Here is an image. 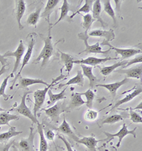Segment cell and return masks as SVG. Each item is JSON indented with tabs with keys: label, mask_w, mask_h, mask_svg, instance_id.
<instances>
[{
	"label": "cell",
	"mask_w": 142,
	"mask_h": 151,
	"mask_svg": "<svg viewBox=\"0 0 142 151\" xmlns=\"http://www.w3.org/2000/svg\"><path fill=\"white\" fill-rule=\"evenodd\" d=\"M48 36L44 37L41 36V38L44 42V46L42 49L41 52H40L38 57L35 60L34 63H38L39 61L42 60L41 66L43 67L47 64L50 58L53 55L54 53V46L52 43V37L50 36V28L48 31Z\"/></svg>",
	"instance_id": "obj_1"
},
{
	"label": "cell",
	"mask_w": 142,
	"mask_h": 151,
	"mask_svg": "<svg viewBox=\"0 0 142 151\" xmlns=\"http://www.w3.org/2000/svg\"><path fill=\"white\" fill-rule=\"evenodd\" d=\"M66 78V76H62L61 75L60 77H58L57 79H56L55 80L52 82L51 84H50L48 86H47L46 87L43 89H37L34 94V109H33V114L34 115L35 117L37 118V113L38 111L41 109L42 106L43 105L44 103L45 96H46L47 93H48L49 89L51 88L54 85V82L58 81L59 80H61V78Z\"/></svg>",
	"instance_id": "obj_2"
},
{
	"label": "cell",
	"mask_w": 142,
	"mask_h": 151,
	"mask_svg": "<svg viewBox=\"0 0 142 151\" xmlns=\"http://www.w3.org/2000/svg\"><path fill=\"white\" fill-rule=\"evenodd\" d=\"M79 39L82 40L85 45V49L84 50H82V52H80V53H82V52H86L87 54H90V53H94V54H102V55H106V57H108L110 55V52L111 51L110 49H108L107 50H103L102 48L100 43L99 42H97L94 45H89L88 44V38L89 36L88 33L86 31L82 33H80L78 35Z\"/></svg>",
	"instance_id": "obj_3"
},
{
	"label": "cell",
	"mask_w": 142,
	"mask_h": 151,
	"mask_svg": "<svg viewBox=\"0 0 142 151\" xmlns=\"http://www.w3.org/2000/svg\"><path fill=\"white\" fill-rule=\"evenodd\" d=\"M136 128L134 129V130H129L128 129L127 124H126L125 123H124L123 126H122V127L121 128V129L116 133H110L106 132V131L103 132V133L107 136V138H105V139H102V141H105L106 143H109V142L111 141L114 138H115V137H118L119 141L116 145V146L117 147H120L121 143H122V139H123L124 137L128 136V135H133V136H134V138H136Z\"/></svg>",
	"instance_id": "obj_4"
},
{
	"label": "cell",
	"mask_w": 142,
	"mask_h": 151,
	"mask_svg": "<svg viewBox=\"0 0 142 151\" xmlns=\"http://www.w3.org/2000/svg\"><path fill=\"white\" fill-rule=\"evenodd\" d=\"M35 43H36V34L35 33H32V34H29L28 36V47H27V50H26V53L24 54V58H23L22 60V67L20 68V71L19 72L18 75H17L16 78L14 80V81L12 82V86L11 87V89L13 88L14 85V83L17 80V79L19 78V76H21V73H22L23 69L24 68L26 65L28 64L30 60L31 55H32L33 53V50H34V48L35 45Z\"/></svg>",
	"instance_id": "obj_5"
},
{
	"label": "cell",
	"mask_w": 142,
	"mask_h": 151,
	"mask_svg": "<svg viewBox=\"0 0 142 151\" xmlns=\"http://www.w3.org/2000/svg\"><path fill=\"white\" fill-rule=\"evenodd\" d=\"M31 92V91H29V90H26L24 92V95H23L22 97V101H21L20 104H19L17 108L14 109V111L18 112V113L20 114H22L24 116L26 117V118L30 119L31 122H32L33 124H39V122H38L37 118L34 116V115L33 114V113L31 112L30 109L27 106V105H26V96H27L28 94Z\"/></svg>",
	"instance_id": "obj_6"
},
{
	"label": "cell",
	"mask_w": 142,
	"mask_h": 151,
	"mask_svg": "<svg viewBox=\"0 0 142 151\" xmlns=\"http://www.w3.org/2000/svg\"><path fill=\"white\" fill-rule=\"evenodd\" d=\"M26 50V47L24 45V43H23L22 40H21L20 43H19V46L17 47V48L16 49L15 51H7L5 52L4 54V58H8V57H14L16 58L15 63H14V69L12 70V73L10 74V77L13 76L14 74L17 73V70L19 69V65H20V62L21 60H22L23 55H24V52H25Z\"/></svg>",
	"instance_id": "obj_7"
},
{
	"label": "cell",
	"mask_w": 142,
	"mask_h": 151,
	"mask_svg": "<svg viewBox=\"0 0 142 151\" xmlns=\"http://www.w3.org/2000/svg\"><path fill=\"white\" fill-rule=\"evenodd\" d=\"M66 110V108L64 106V104L63 102H60V101H58L55 104L48 109H43L45 114L48 116V117H50L52 122L55 123V124H58L59 122L60 115L65 112Z\"/></svg>",
	"instance_id": "obj_8"
},
{
	"label": "cell",
	"mask_w": 142,
	"mask_h": 151,
	"mask_svg": "<svg viewBox=\"0 0 142 151\" xmlns=\"http://www.w3.org/2000/svg\"><path fill=\"white\" fill-rule=\"evenodd\" d=\"M100 45H107V46L110 47V50H114L117 52V54L122 56V60H124L126 59L130 58L131 57L138 55V54H141V50H140V49L116 48V47L112 45L109 42L105 41L100 43Z\"/></svg>",
	"instance_id": "obj_9"
},
{
	"label": "cell",
	"mask_w": 142,
	"mask_h": 151,
	"mask_svg": "<svg viewBox=\"0 0 142 151\" xmlns=\"http://www.w3.org/2000/svg\"><path fill=\"white\" fill-rule=\"evenodd\" d=\"M35 134L34 133L33 126L30 128V134L27 138H23L16 144L17 147H19L23 151H34V139Z\"/></svg>",
	"instance_id": "obj_10"
},
{
	"label": "cell",
	"mask_w": 142,
	"mask_h": 151,
	"mask_svg": "<svg viewBox=\"0 0 142 151\" xmlns=\"http://www.w3.org/2000/svg\"><path fill=\"white\" fill-rule=\"evenodd\" d=\"M119 59V58H110L106 57L105 58H99L96 57H88L85 59H82L80 60H74L73 63L75 64H80V65H90L97 66L98 65H100L102 63L107 62L108 60H114Z\"/></svg>",
	"instance_id": "obj_11"
},
{
	"label": "cell",
	"mask_w": 142,
	"mask_h": 151,
	"mask_svg": "<svg viewBox=\"0 0 142 151\" xmlns=\"http://www.w3.org/2000/svg\"><path fill=\"white\" fill-rule=\"evenodd\" d=\"M129 79L127 78H124L122 81H119L114 82V83H110V84H97L95 85V87H103V88H105L107 89L109 92H110L112 97H115V96L117 95V90L120 88L122 86H123L125 84H127L129 82Z\"/></svg>",
	"instance_id": "obj_12"
},
{
	"label": "cell",
	"mask_w": 142,
	"mask_h": 151,
	"mask_svg": "<svg viewBox=\"0 0 142 151\" xmlns=\"http://www.w3.org/2000/svg\"><path fill=\"white\" fill-rule=\"evenodd\" d=\"M26 9V6L24 0L15 1V17L17 19V23H18L19 30H22L24 28L22 24V19L25 13Z\"/></svg>",
	"instance_id": "obj_13"
},
{
	"label": "cell",
	"mask_w": 142,
	"mask_h": 151,
	"mask_svg": "<svg viewBox=\"0 0 142 151\" xmlns=\"http://www.w3.org/2000/svg\"><path fill=\"white\" fill-rule=\"evenodd\" d=\"M142 65H136L132 67L131 68H128V69H122L118 70L120 73L125 74L127 75L126 78H134L137 79V80H141L142 77Z\"/></svg>",
	"instance_id": "obj_14"
},
{
	"label": "cell",
	"mask_w": 142,
	"mask_h": 151,
	"mask_svg": "<svg viewBox=\"0 0 142 151\" xmlns=\"http://www.w3.org/2000/svg\"><path fill=\"white\" fill-rule=\"evenodd\" d=\"M102 141V139L97 140L94 136H88L79 138L76 143L84 145L88 150H90V151H97V143Z\"/></svg>",
	"instance_id": "obj_15"
},
{
	"label": "cell",
	"mask_w": 142,
	"mask_h": 151,
	"mask_svg": "<svg viewBox=\"0 0 142 151\" xmlns=\"http://www.w3.org/2000/svg\"><path fill=\"white\" fill-rule=\"evenodd\" d=\"M88 36L93 37H102V38H105V41L107 42L113 41L115 38V34L112 29L109 30V31L102 29L92 30L90 32H89Z\"/></svg>",
	"instance_id": "obj_16"
},
{
	"label": "cell",
	"mask_w": 142,
	"mask_h": 151,
	"mask_svg": "<svg viewBox=\"0 0 142 151\" xmlns=\"http://www.w3.org/2000/svg\"><path fill=\"white\" fill-rule=\"evenodd\" d=\"M81 66L82 73H83V76L87 77V79L89 80V82H90V87L91 89L94 88V87H95V85H97V83L99 82V80H98L97 77L93 74V72H92V70H93V67L91 66H87L85 65H80Z\"/></svg>",
	"instance_id": "obj_17"
},
{
	"label": "cell",
	"mask_w": 142,
	"mask_h": 151,
	"mask_svg": "<svg viewBox=\"0 0 142 151\" xmlns=\"http://www.w3.org/2000/svg\"><path fill=\"white\" fill-rule=\"evenodd\" d=\"M92 18L94 21H97L101 24L103 28H105L107 26V24L103 21L102 18L101 17V12H102V5L101 1L99 0H96L93 2L92 7Z\"/></svg>",
	"instance_id": "obj_18"
},
{
	"label": "cell",
	"mask_w": 142,
	"mask_h": 151,
	"mask_svg": "<svg viewBox=\"0 0 142 151\" xmlns=\"http://www.w3.org/2000/svg\"><path fill=\"white\" fill-rule=\"evenodd\" d=\"M55 130H56V131H58V132H60L61 133H63V134L66 135V136H69L70 138H72V139L75 142L79 139L78 137L75 134L73 131H72L71 126H70L69 124L67 122L66 118L63 119V122L62 124H61L60 126L56 128V129H55Z\"/></svg>",
	"instance_id": "obj_19"
},
{
	"label": "cell",
	"mask_w": 142,
	"mask_h": 151,
	"mask_svg": "<svg viewBox=\"0 0 142 151\" xmlns=\"http://www.w3.org/2000/svg\"><path fill=\"white\" fill-rule=\"evenodd\" d=\"M60 2L59 0H48L47 1L46 5L44 9V11L41 14V17L45 19L48 23H50V14L54 12V9Z\"/></svg>",
	"instance_id": "obj_20"
},
{
	"label": "cell",
	"mask_w": 142,
	"mask_h": 151,
	"mask_svg": "<svg viewBox=\"0 0 142 151\" xmlns=\"http://www.w3.org/2000/svg\"><path fill=\"white\" fill-rule=\"evenodd\" d=\"M134 90L132 92L130 93V94H127V95L124 98H123V99L118 100V101L115 103V106L112 107V109H115V108H117V107L121 106V105L124 104L129 102V101H131L132 99H134L136 96H138L142 92V89L141 87H138V88H137V87H134Z\"/></svg>",
	"instance_id": "obj_21"
},
{
	"label": "cell",
	"mask_w": 142,
	"mask_h": 151,
	"mask_svg": "<svg viewBox=\"0 0 142 151\" xmlns=\"http://www.w3.org/2000/svg\"><path fill=\"white\" fill-rule=\"evenodd\" d=\"M36 84H43L45 86H48L50 84L47 83L41 79H33V78H20L19 79V88L27 89L28 87Z\"/></svg>",
	"instance_id": "obj_22"
},
{
	"label": "cell",
	"mask_w": 142,
	"mask_h": 151,
	"mask_svg": "<svg viewBox=\"0 0 142 151\" xmlns=\"http://www.w3.org/2000/svg\"><path fill=\"white\" fill-rule=\"evenodd\" d=\"M128 62V60H121V61H119V62H117V63H115V64L112 65H110V66H105V67H100L99 68V70H100V73L102 74V75H104L105 77H107L108 76V75H110V74L113 73L114 71H115V70L117 69V68H120V67H122L123 66L124 67L127 65V63Z\"/></svg>",
	"instance_id": "obj_23"
},
{
	"label": "cell",
	"mask_w": 142,
	"mask_h": 151,
	"mask_svg": "<svg viewBox=\"0 0 142 151\" xmlns=\"http://www.w3.org/2000/svg\"><path fill=\"white\" fill-rule=\"evenodd\" d=\"M84 82H85V79H84V76L82 75V73L81 70H78L77 75H75L74 78H71V80L65 84H60L58 86V88H62L63 87L65 86H68L71 85H77L80 86V87H83Z\"/></svg>",
	"instance_id": "obj_24"
},
{
	"label": "cell",
	"mask_w": 142,
	"mask_h": 151,
	"mask_svg": "<svg viewBox=\"0 0 142 151\" xmlns=\"http://www.w3.org/2000/svg\"><path fill=\"white\" fill-rule=\"evenodd\" d=\"M66 88H64L63 90L61 91L58 94H53L51 90V88L49 89L48 92L47 94H48L49 97V101H48V105L49 106H53L54 104H56L58 101H61V100L66 99Z\"/></svg>",
	"instance_id": "obj_25"
},
{
	"label": "cell",
	"mask_w": 142,
	"mask_h": 151,
	"mask_svg": "<svg viewBox=\"0 0 142 151\" xmlns=\"http://www.w3.org/2000/svg\"><path fill=\"white\" fill-rule=\"evenodd\" d=\"M37 133L39 134L40 137L39 151H48V144L44 136V133H43V126L40 123L37 124Z\"/></svg>",
	"instance_id": "obj_26"
},
{
	"label": "cell",
	"mask_w": 142,
	"mask_h": 151,
	"mask_svg": "<svg viewBox=\"0 0 142 151\" xmlns=\"http://www.w3.org/2000/svg\"><path fill=\"white\" fill-rule=\"evenodd\" d=\"M85 104V101L82 98V95L80 94V93L73 92L71 95V102H70V105L68 106V108L72 109L81 106Z\"/></svg>",
	"instance_id": "obj_27"
},
{
	"label": "cell",
	"mask_w": 142,
	"mask_h": 151,
	"mask_svg": "<svg viewBox=\"0 0 142 151\" xmlns=\"http://www.w3.org/2000/svg\"><path fill=\"white\" fill-rule=\"evenodd\" d=\"M22 133V131H17V129H16V127H14V126H10V129H9L8 131L0 133V143H2L5 141H7L10 138L18 136V135L21 134Z\"/></svg>",
	"instance_id": "obj_28"
},
{
	"label": "cell",
	"mask_w": 142,
	"mask_h": 151,
	"mask_svg": "<svg viewBox=\"0 0 142 151\" xmlns=\"http://www.w3.org/2000/svg\"><path fill=\"white\" fill-rule=\"evenodd\" d=\"M61 53V61L63 63L65 67H66V69L67 70L68 73L69 74L71 72V70H73V58L72 57L71 55H70L69 54L65 53V52H63L60 51Z\"/></svg>",
	"instance_id": "obj_29"
},
{
	"label": "cell",
	"mask_w": 142,
	"mask_h": 151,
	"mask_svg": "<svg viewBox=\"0 0 142 151\" xmlns=\"http://www.w3.org/2000/svg\"><path fill=\"white\" fill-rule=\"evenodd\" d=\"M19 119V117L17 115L11 114L4 111L1 114H0V126L7 125L10 127L11 126L9 125V122L11 121L17 120Z\"/></svg>",
	"instance_id": "obj_30"
},
{
	"label": "cell",
	"mask_w": 142,
	"mask_h": 151,
	"mask_svg": "<svg viewBox=\"0 0 142 151\" xmlns=\"http://www.w3.org/2000/svg\"><path fill=\"white\" fill-rule=\"evenodd\" d=\"M42 7L40 6L39 8L36 9V10L32 13L29 14V17L27 18V24L31 26H34L36 27V25H37L38 20H39L40 17H41V12Z\"/></svg>",
	"instance_id": "obj_31"
},
{
	"label": "cell",
	"mask_w": 142,
	"mask_h": 151,
	"mask_svg": "<svg viewBox=\"0 0 142 151\" xmlns=\"http://www.w3.org/2000/svg\"><path fill=\"white\" fill-rule=\"evenodd\" d=\"M104 2V11L106 12L107 14L110 16L111 18L113 19L114 24H115V27H117V18L116 14H115V9L112 8L111 5V1L110 0H106V1H103Z\"/></svg>",
	"instance_id": "obj_32"
},
{
	"label": "cell",
	"mask_w": 142,
	"mask_h": 151,
	"mask_svg": "<svg viewBox=\"0 0 142 151\" xmlns=\"http://www.w3.org/2000/svg\"><path fill=\"white\" fill-rule=\"evenodd\" d=\"M85 4L79 9L78 10H77L75 13L73 14V15L70 17V18L73 19L75 16H76V14L80 13H85V14H90V12L91 10H92V4H93L94 1H90V0H85Z\"/></svg>",
	"instance_id": "obj_33"
},
{
	"label": "cell",
	"mask_w": 142,
	"mask_h": 151,
	"mask_svg": "<svg viewBox=\"0 0 142 151\" xmlns=\"http://www.w3.org/2000/svg\"><path fill=\"white\" fill-rule=\"evenodd\" d=\"M81 95H84L86 97V101H85V104H86L87 108L90 109H92V106H93V101L94 96H95V94L93 91L91 89H87V91H85V92L80 93Z\"/></svg>",
	"instance_id": "obj_34"
},
{
	"label": "cell",
	"mask_w": 142,
	"mask_h": 151,
	"mask_svg": "<svg viewBox=\"0 0 142 151\" xmlns=\"http://www.w3.org/2000/svg\"><path fill=\"white\" fill-rule=\"evenodd\" d=\"M71 7H70V5L68 4V1L67 0H63V5L61 7V14L60 17H59L58 20L56 22V24H54V26H56V24H58L59 22H61L62 20L66 19V17L68 16V12L71 11Z\"/></svg>",
	"instance_id": "obj_35"
},
{
	"label": "cell",
	"mask_w": 142,
	"mask_h": 151,
	"mask_svg": "<svg viewBox=\"0 0 142 151\" xmlns=\"http://www.w3.org/2000/svg\"><path fill=\"white\" fill-rule=\"evenodd\" d=\"M124 118L122 115L120 114H114L110 116L107 117L102 122V124H114L117 122H120L121 121H123Z\"/></svg>",
	"instance_id": "obj_36"
},
{
	"label": "cell",
	"mask_w": 142,
	"mask_h": 151,
	"mask_svg": "<svg viewBox=\"0 0 142 151\" xmlns=\"http://www.w3.org/2000/svg\"><path fill=\"white\" fill-rule=\"evenodd\" d=\"M82 19H83V22L82 23V25L85 30V31L87 32L88 30L90 29V26H92V23L94 22V20L92 18V15L90 14H87L86 15H82Z\"/></svg>",
	"instance_id": "obj_37"
},
{
	"label": "cell",
	"mask_w": 142,
	"mask_h": 151,
	"mask_svg": "<svg viewBox=\"0 0 142 151\" xmlns=\"http://www.w3.org/2000/svg\"><path fill=\"white\" fill-rule=\"evenodd\" d=\"M121 110H129V116H130L131 121L134 124H141L142 123V117L137 112L132 111L129 109H121Z\"/></svg>",
	"instance_id": "obj_38"
},
{
	"label": "cell",
	"mask_w": 142,
	"mask_h": 151,
	"mask_svg": "<svg viewBox=\"0 0 142 151\" xmlns=\"http://www.w3.org/2000/svg\"><path fill=\"white\" fill-rule=\"evenodd\" d=\"M98 114H99V111H97L89 109L85 113V119L87 122H94V121H95L97 119Z\"/></svg>",
	"instance_id": "obj_39"
},
{
	"label": "cell",
	"mask_w": 142,
	"mask_h": 151,
	"mask_svg": "<svg viewBox=\"0 0 142 151\" xmlns=\"http://www.w3.org/2000/svg\"><path fill=\"white\" fill-rule=\"evenodd\" d=\"M9 78H11L10 75L6 77V78L3 80L2 83H1V86H0V97H1V96H3L5 100H6L9 97V95H7V94H6V93H5V89H6V86L8 85V80Z\"/></svg>",
	"instance_id": "obj_40"
},
{
	"label": "cell",
	"mask_w": 142,
	"mask_h": 151,
	"mask_svg": "<svg viewBox=\"0 0 142 151\" xmlns=\"http://www.w3.org/2000/svg\"><path fill=\"white\" fill-rule=\"evenodd\" d=\"M43 133H44V136L45 139L53 141L55 138V133L52 131V130L47 129V128H43Z\"/></svg>",
	"instance_id": "obj_41"
},
{
	"label": "cell",
	"mask_w": 142,
	"mask_h": 151,
	"mask_svg": "<svg viewBox=\"0 0 142 151\" xmlns=\"http://www.w3.org/2000/svg\"><path fill=\"white\" fill-rule=\"evenodd\" d=\"M141 62H142V55H141V54H140V55H138L137 56H136L134 58L131 59V60H128L127 65L124 67V68H127V67H128V66L132 65L135 64V63H141Z\"/></svg>",
	"instance_id": "obj_42"
},
{
	"label": "cell",
	"mask_w": 142,
	"mask_h": 151,
	"mask_svg": "<svg viewBox=\"0 0 142 151\" xmlns=\"http://www.w3.org/2000/svg\"><path fill=\"white\" fill-rule=\"evenodd\" d=\"M14 143V140H12L8 143H4L3 145H0V151H9L10 147Z\"/></svg>",
	"instance_id": "obj_43"
},
{
	"label": "cell",
	"mask_w": 142,
	"mask_h": 151,
	"mask_svg": "<svg viewBox=\"0 0 142 151\" xmlns=\"http://www.w3.org/2000/svg\"><path fill=\"white\" fill-rule=\"evenodd\" d=\"M58 138H60V139L64 143L65 145H66V149H67V151H75L73 149V147H72L71 143H70L69 142H68V140L66 139V138H63V137L61 136H58Z\"/></svg>",
	"instance_id": "obj_44"
},
{
	"label": "cell",
	"mask_w": 142,
	"mask_h": 151,
	"mask_svg": "<svg viewBox=\"0 0 142 151\" xmlns=\"http://www.w3.org/2000/svg\"><path fill=\"white\" fill-rule=\"evenodd\" d=\"M0 63H1V64L2 65V66L6 65H9L7 58H4V55H0Z\"/></svg>",
	"instance_id": "obj_45"
},
{
	"label": "cell",
	"mask_w": 142,
	"mask_h": 151,
	"mask_svg": "<svg viewBox=\"0 0 142 151\" xmlns=\"http://www.w3.org/2000/svg\"><path fill=\"white\" fill-rule=\"evenodd\" d=\"M129 109L132 110V111H135V110H136V109L141 110V109H142V102L141 101L139 104L137 105V106H136V107H134V108H131V107H130V108H129Z\"/></svg>",
	"instance_id": "obj_46"
},
{
	"label": "cell",
	"mask_w": 142,
	"mask_h": 151,
	"mask_svg": "<svg viewBox=\"0 0 142 151\" xmlns=\"http://www.w3.org/2000/svg\"><path fill=\"white\" fill-rule=\"evenodd\" d=\"M6 65H4L1 67V68L0 69V77L1 76V75H3V74H4L6 72Z\"/></svg>",
	"instance_id": "obj_47"
},
{
	"label": "cell",
	"mask_w": 142,
	"mask_h": 151,
	"mask_svg": "<svg viewBox=\"0 0 142 151\" xmlns=\"http://www.w3.org/2000/svg\"><path fill=\"white\" fill-rule=\"evenodd\" d=\"M7 111V110L1 108V106H0V111Z\"/></svg>",
	"instance_id": "obj_48"
},
{
	"label": "cell",
	"mask_w": 142,
	"mask_h": 151,
	"mask_svg": "<svg viewBox=\"0 0 142 151\" xmlns=\"http://www.w3.org/2000/svg\"><path fill=\"white\" fill-rule=\"evenodd\" d=\"M56 151H58V147H57V146H56Z\"/></svg>",
	"instance_id": "obj_49"
}]
</instances>
